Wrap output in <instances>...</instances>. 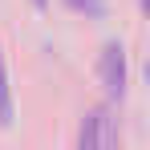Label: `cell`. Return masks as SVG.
Masks as SVG:
<instances>
[{
	"instance_id": "obj_4",
	"label": "cell",
	"mask_w": 150,
	"mask_h": 150,
	"mask_svg": "<svg viewBox=\"0 0 150 150\" xmlns=\"http://www.w3.org/2000/svg\"><path fill=\"white\" fill-rule=\"evenodd\" d=\"M77 150H98V110H89L77 130Z\"/></svg>"
},
{
	"instance_id": "obj_1",
	"label": "cell",
	"mask_w": 150,
	"mask_h": 150,
	"mask_svg": "<svg viewBox=\"0 0 150 150\" xmlns=\"http://www.w3.org/2000/svg\"><path fill=\"white\" fill-rule=\"evenodd\" d=\"M98 73H101V85H105V98L122 101L126 98V81H130V69H126V49L118 45V41H110V45L101 49Z\"/></svg>"
},
{
	"instance_id": "obj_3",
	"label": "cell",
	"mask_w": 150,
	"mask_h": 150,
	"mask_svg": "<svg viewBox=\"0 0 150 150\" xmlns=\"http://www.w3.org/2000/svg\"><path fill=\"white\" fill-rule=\"evenodd\" d=\"M98 150H122V138H118V122L110 110H98Z\"/></svg>"
},
{
	"instance_id": "obj_2",
	"label": "cell",
	"mask_w": 150,
	"mask_h": 150,
	"mask_svg": "<svg viewBox=\"0 0 150 150\" xmlns=\"http://www.w3.org/2000/svg\"><path fill=\"white\" fill-rule=\"evenodd\" d=\"M16 122V101H12V77H8V57L0 49V126L8 130V126Z\"/></svg>"
},
{
	"instance_id": "obj_5",
	"label": "cell",
	"mask_w": 150,
	"mask_h": 150,
	"mask_svg": "<svg viewBox=\"0 0 150 150\" xmlns=\"http://www.w3.org/2000/svg\"><path fill=\"white\" fill-rule=\"evenodd\" d=\"M65 4L85 12V16H105V0H65Z\"/></svg>"
},
{
	"instance_id": "obj_6",
	"label": "cell",
	"mask_w": 150,
	"mask_h": 150,
	"mask_svg": "<svg viewBox=\"0 0 150 150\" xmlns=\"http://www.w3.org/2000/svg\"><path fill=\"white\" fill-rule=\"evenodd\" d=\"M33 4H37V8H45V0H33Z\"/></svg>"
}]
</instances>
